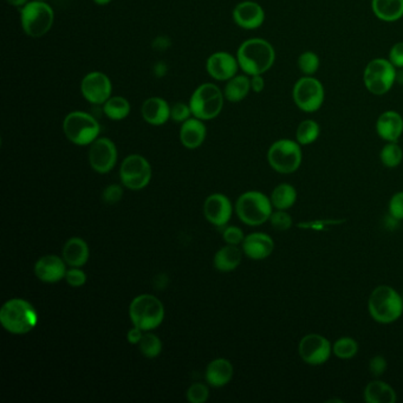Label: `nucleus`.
Listing matches in <instances>:
<instances>
[{
	"label": "nucleus",
	"instance_id": "obj_13",
	"mask_svg": "<svg viewBox=\"0 0 403 403\" xmlns=\"http://www.w3.org/2000/svg\"><path fill=\"white\" fill-rule=\"evenodd\" d=\"M80 93L91 105H103L112 96V80L101 71H93L80 82Z\"/></svg>",
	"mask_w": 403,
	"mask_h": 403
},
{
	"label": "nucleus",
	"instance_id": "obj_35",
	"mask_svg": "<svg viewBox=\"0 0 403 403\" xmlns=\"http://www.w3.org/2000/svg\"><path fill=\"white\" fill-rule=\"evenodd\" d=\"M297 66L304 76H313L320 69V57L313 51H304L298 57Z\"/></svg>",
	"mask_w": 403,
	"mask_h": 403
},
{
	"label": "nucleus",
	"instance_id": "obj_28",
	"mask_svg": "<svg viewBox=\"0 0 403 403\" xmlns=\"http://www.w3.org/2000/svg\"><path fill=\"white\" fill-rule=\"evenodd\" d=\"M241 250L236 245H229L220 248L214 256V268L220 272H231L236 270L241 263Z\"/></svg>",
	"mask_w": 403,
	"mask_h": 403
},
{
	"label": "nucleus",
	"instance_id": "obj_22",
	"mask_svg": "<svg viewBox=\"0 0 403 403\" xmlns=\"http://www.w3.org/2000/svg\"><path fill=\"white\" fill-rule=\"evenodd\" d=\"M141 114L148 125H162L171 118V105L164 98H147L141 107Z\"/></svg>",
	"mask_w": 403,
	"mask_h": 403
},
{
	"label": "nucleus",
	"instance_id": "obj_41",
	"mask_svg": "<svg viewBox=\"0 0 403 403\" xmlns=\"http://www.w3.org/2000/svg\"><path fill=\"white\" fill-rule=\"evenodd\" d=\"M388 209L393 219L403 220V192H397L392 197Z\"/></svg>",
	"mask_w": 403,
	"mask_h": 403
},
{
	"label": "nucleus",
	"instance_id": "obj_19",
	"mask_svg": "<svg viewBox=\"0 0 403 403\" xmlns=\"http://www.w3.org/2000/svg\"><path fill=\"white\" fill-rule=\"evenodd\" d=\"M66 263L64 259L53 254L44 256L35 265V275L44 283H58L66 278Z\"/></svg>",
	"mask_w": 403,
	"mask_h": 403
},
{
	"label": "nucleus",
	"instance_id": "obj_42",
	"mask_svg": "<svg viewBox=\"0 0 403 403\" xmlns=\"http://www.w3.org/2000/svg\"><path fill=\"white\" fill-rule=\"evenodd\" d=\"M66 283L73 288H80L87 282V275L80 268H71L66 271Z\"/></svg>",
	"mask_w": 403,
	"mask_h": 403
},
{
	"label": "nucleus",
	"instance_id": "obj_50",
	"mask_svg": "<svg viewBox=\"0 0 403 403\" xmlns=\"http://www.w3.org/2000/svg\"><path fill=\"white\" fill-rule=\"evenodd\" d=\"M93 1L100 5V6H105V5H108V4L112 3V0H93Z\"/></svg>",
	"mask_w": 403,
	"mask_h": 403
},
{
	"label": "nucleus",
	"instance_id": "obj_21",
	"mask_svg": "<svg viewBox=\"0 0 403 403\" xmlns=\"http://www.w3.org/2000/svg\"><path fill=\"white\" fill-rule=\"evenodd\" d=\"M376 132L387 142H397L403 134V117L400 112L387 110L376 121Z\"/></svg>",
	"mask_w": 403,
	"mask_h": 403
},
{
	"label": "nucleus",
	"instance_id": "obj_9",
	"mask_svg": "<svg viewBox=\"0 0 403 403\" xmlns=\"http://www.w3.org/2000/svg\"><path fill=\"white\" fill-rule=\"evenodd\" d=\"M397 68L388 58H374L363 71V83L367 90L376 96H383L394 87Z\"/></svg>",
	"mask_w": 403,
	"mask_h": 403
},
{
	"label": "nucleus",
	"instance_id": "obj_46",
	"mask_svg": "<svg viewBox=\"0 0 403 403\" xmlns=\"http://www.w3.org/2000/svg\"><path fill=\"white\" fill-rule=\"evenodd\" d=\"M251 89L254 91L256 94H259L265 89V80L263 75H256V76H251Z\"/></svg>",
	"mask_w": 403,
	"mask_h": 403
},
{
	"label": "nucleus",
	"instance_id": "obj_23",
	"mask_svg": "<svg viewBox=\"0 0 403 403\" xmlns=\"http://www.w3.org/2000/svg\"><path fill=\"white\" fill-rule=\"evenodd\" d=\"M206 134L207 129L200 118L193 116L181 123L180 141L188 150H197L202 146L205 141Z\"/></svg>",
	"mask_w": 403,
	"mask_h": 403
},
{
	"label": "nucleus",
	"instance_id": "obj_30",
	"mask_svg": "<svg viewBox=\"0 0 403 403\" xmlns=\"http://www.w3.org/2000/svg\"><path fill=\"white\" fill-rule=\"evenodd\" d=\"M272 206L276 209L286 211L291 209L297 202V191L290 184H281L273 189L271 194Z\"/></svg>",
	"mask_w": 403,
	"mask_h": 403
},
{
	"label": "nucleus",
	"instance_id": "obj_39",
	"mask_svg": "<svg viewBox=\"0 0 403 403\" xmlns=\"http://www.w3.org/2000/svg\"><path fill=\"white\" fill-rule=\"evenodd\" d=\"M192 116L193 114H192L191 107L184 102H177L171 107V118L177 123H184Z\"/></svg>",
	"mask_w": 403,
	"mask_h": 403
},
{
	"label": "nucleus",
	"instance_id": "obj_16",
	"mask_svg": "<svg viewBox=\"0 0 403 403\" xmlns=\"http://www.w3.org/2000/svg\"><path fill=\"white\" fill-rule=\"evenodd\" d=\"M232 17L239 28L256 30L264 24L265 11L261 4L245 0L233 9Z\"/></svg>",
	"mask_w": 403,
	"mask_h": 403
},
{
	"label": "nucleus",
	"instance_id": "obj_29",
	"mask_svg": "<svg viewBox=\"0 0 403 403\" xmlns=\"http://www.w3.org/2000/svg\"><path fill=\"white\" fill-rule=\"evenodd\" d=\"M251 78L247 75H236L231 80H227L225 89H224V96L227 101L236 103L243 101L250 94Z\"/></svg>",
	"mask_w": 403,
	"mask_h": 403
},
{
	"label": "nucleus",
	"instance_id": "obj_20",
	"mask_svg": "<svg viewBox=\"0 0 403 403\" xmlns=\"http://www.w3.org/2000/svg\"><path fill=\"white\" fill-rule=\"evenodd\" d=\"M275 250L273 239L265 233H251L243 241V252L253 261H263L270 257Z\"/></svg>",
	"mask_w": 403,
	"mask_h": 403
},
{
	"label": "nucleus",
	"instance_id": "obj_17",
	"mask_svg": "<svg viewBox=\"0 0 403 403\" xmlns=\"http://www.w3.org/2000/svg\"><path fill=\"white\" fill-rule=\"evenodd\" d=\"M240 69L236 57L225 51L214 53L206 62V70L209 76L220 82H225L236 76Z\"/></svg>",
	"mask_w": 403,
	"mask_h": 403
},
{
	"label": "nucleus",
	"instance_id": "obj_24",
	"mask_svg": "<svg viewBox=\"0 0 403 403\" xmlns=\"http://www.w3.org/2000/svg\"><path fill=\"white\" fill-rule=\"evenodd\" d=\"M63 259L71 268H80L89 259V246L80 238H71L63 247Z\"/></svg>",
	"mask_w": 403,
	"mask_h": 403
},
{
	"label": "nucleus",
	"instance_id": "obj_49",
	"mask_svg": "<svg viewBox=\"0 0 403 403\" xmlns=\"http://www.w3.org/2000/svg\"><path fill=\"white\" fill-rule=\"evenodd\" d=\"M395 82L397 84L403 85V68H397V77H395Z\"/></svg>",
	"mask_w": 403,
	"mask_h": 403
},
{
	"label": "nucleus",
	"instance_id": "obj_3",
	"mask_svg": "<svg viewBox=\"0 0 403 403\" xmlns=\"http://www.w3.org/2000/svg\"><path fill=\"white\" fill-rule=\"evenodd\" d=\"M368 310L372 320L377 323H394L402 316V297L392 286H377L369 297Z\"/></svg>",
	"mask_w": 403,
	"mask_h": 403
},
{
	"label": "nucleus",
	"instance_id": "obj_36",
	"mask_svg": "<svg viewBox=\"0 0 403 403\" xmlns=\"http://www.w3.org/2000/svg\"><path fill=\"white\" fill-rule=\"evenodd\" d=\"M140 350L147 358H155L162 351V342L157 335H143L142 340L139 343Z\"/></svg>",
	"mask_w": 403,
	"mask_h": 403
},
{
	"label": "nucleus",
	"instance_id": "obj_15",
	"mask_svg": "<svg viewBox=\"0 0 403 403\" xmlns=\"http://www.w3.org/2000/svg\"><path fill=\"white\" fill-rule=\"evenodd\" d=\"M89 162L95 172L109 173L117 162V148L108 137H98L90 145Z\"/></svg>",
	"mask_w": 403,
	"mask_h": 403
},
{
	"label": "nucleus",
	"instance_id": "obj_37",
	"mask_svg": "<svg viewBox=\"0 0 403 403\" xmlns=\"http://www.w3.org/2000/svg\"><path fill=\"white\" fill-rule=\"evenodd\" d=\"M187 400L192 403H204L209 400V387L204 384V383H193L189 388H188Z\"/></svg>",
	"mask_w": 403,
	"mask_h": 403
},
{
	"label": "nucleus",
	"instance_id": "obj_26",
	"mask_svg": "<svg viewBox=\"0 0 403 403\" xmlns=\"http://www.w3.org/2000/svg\"><path fill=\"white\" fill-rule=\"evenodd\" d=\"M365 400L368 403H395L397 392L388 383L374 380L365 387Z\"/></svg>",
	"mask_w": 403,
	"mask_h": 403
},
{
	"label": "nucleus",
	"instance_id": "obj_34",
	"mask_svg": "<svg viewBox=\"0 0 403 403\" xmlns=\"http://www.w3.org/2000/svg\"><path fill=\"white\" fill-rule=\"evenodd\" d=\"M358 352V343L354 338L341 337L333 345V354L340 360H351Z\"/></svg>",
	"mask_w": 403,
	"mask_h": 403
},
{
	"label": "nucleus",
	"instance_id": "obj_11",
	"mask_svg": "<svg viewBox=\"0 0 403 403\" xmlns=\"http://www.w3.org/2000/svg\"><path fill=\"white\" fill-rule=\"evenodd\" d=\"M292 98L297 108L304 112L320 110L325 100V90L320 80L313 76H303L292 89Z\"/></svg>",
	"mask_w": 403,
	"mask_h": 403
},
{
	"label": "nucleus",
	"instance_id": "obj_43",
	"mask_svg": "<svg viewBox=\"0 0 403 403\" xmlns=\"http://www.w3.org/2000/svg\"><path fill=\"white\" fill-rule=\"evenodd\" d=\"M223 238L229 245H236L238 246L239 244H243L245 236L241 229L236 226H230L225 229L223 233Z\"/></svg>",
	"mask_w": 403,
	"mask_h": 403
},
{
	"label": "nucleus",
	"instance_id": "obj_5",
	"mask_svg": "<svg viewBox=\"0 0 403 403\" xmlns=\"http://www.w3.org/2000/svg\"><path fill=\"white\" fill-rule=\"evenodd\" d=\"M55 21L53 7L46 1L32 0L21 10V24L25 35L41 38L51 30Z\"/></svg>",
	"mask_w": 403,
	"mask_h": 403
},
{
	"label": "nucleus",
	"instance_id": "obj_32",
	"mask_svg": "<svg viewBox=\"0 0 403 403\" xmlns=\"http://www.w3.org/2000/svg\"><path fill=\"white\" fill-rule=\"evenodd\" d=\"M320 135V127L315 120L308 118L299 123L295 130V141L300 146H309L316 142Z\"/></svg>",
	"mask_w": 403,
	"mask_h": 403
},
{
	"label": "nucleus",
	"instance_id": "obj_1",
	"mask_svg": "<svg viewBox=\"0 0 403 403\" xmlns=\"http://www.w3.org/2000/svg\"><path fill=\"white\" fill-rule=\"evenodd\" d=\"M236 59L247 76L264 75L275 64V48L264 38L247 39L240 44Z\"/></svg>",
	"mask_w": 403,
	"mask_h": 403
},
{
	"label": "nucleus",
	"instance_id": "obj_44",
	"mask_svg": "<svg viewBox=\"0 0 403 403\" xmlns=\"http://www.w3.org/2000/svg\"><path fill=\"white\" fill-rule=\"evenodd\" d=\"M388 365H387L386 358L383 356H374L369 362V370L372 372V376L380 377L386 372Z\"/></svg>",
	"mask_w": 403,
	"mask_h": 403
},
{
	"label": "nucleus",
	"instance_id": "obj_10",
	"mask_svg": "<svg viewBox=\"0 0 403 403\" xmlns=\"http://www.w3.org/2000/svg\"><path fill=\"white\" fill-rule=\"evenodd\" d=\"M297 141L282 139L272 143L268 148V161L272 169L281 174L298 171L303 160L302 148Z\"/></svg>",
	"mask_w": 403,
	"mask_h": 403
},
{
	"label": "nucleus",
	"instance_id": "obj_18",
	"mask_svg": "<svg viewBox=\"0 0 403 403\" xmlns=\"http://www.w3.org/2000/svg\"><path fill=\"white\" fill-rule=\"evenodd\" d=\"M206 219L214 226H225L232 216V204L226 195L216 193L209 195L204 204Z\"/></svg>",
	"mask_w": 403,
	"mask_h": 403
},
{
	"label": "nucleus",
	"instance_id": "obj_25",
	"mask_svg": "<svg viewBox=\"0 0 403 403\" xmlns=\"http://www.w3.org/2000/svg\"><path fill=\"white\" fill-rule=\"evenodd\" d=\"M206 381L212 387L226 386L233 377V365L225 358H216L206 369Z\"/></svg>",
	"mask_w": 403,
	"mask_h": 403
},
{
	"label": "nucleus",
	"instance_id": "obj_4",
	"mask_svg": "<svg viewBox=\"0 0 403 403\" xmlns=\"http://www.w3.org/2000/svg\"><path fill=\"white\" fill-rule=\"evenodd\" d=\"M272 209L271 199L261 192H246L236 200V214L248 226H261L266 223L273 213Z\"/></svg>",
	"mask_w": 403,
	"mask_h": 403
},
{
	"label": "nucleus",
	"instance_id": "obj_14",
	"mask_svg": "<svg viewBox=\"0 0 403 403\" xmlns=\"http://www.w3.org/2000/svg\"><path fill=\"white\" fill-rule=\"evenodd\" d=\"M298 352L306 365H324L333 354V345L322 335L309 334L299 342Z\"/></svg>",
	"mask_w": 403,
	"mask_h": 403
},
{
	"label": "nucleus",
	"instance_id": "obj_27",
	"mask_svg": "<svg viewBox=\"0 0 403 403\" xmlns=\"http://www.w3.org/2000/svg\"><path fill=\"white\" fill-rule=\"evenodd\" d=\"M372 10L380 21L394 23L403 17V0H372Z\"/></svg>",
	"mask_w": 403,
	"mask_h": 403
},
{
	"label": "nucleus",
	"instance_id": "obj_6",
	"mask_svg": "<svg viewBox=\"0 0 403 403\" xmlns=\"http://www.w3.org/2000/svg\"><path fill=\"white\" fill-rule=\"evenodd\" d=\"M129 317L134 327L140 328L143 331L154 330L164 320V304L155 295H137L130 303Z\"/></svg>",
	"mask_w": 403,
	"mask_h": 403
},
{
	"label": "nucleus",
	"instance_id": "obj_7",
	"mask_svg": "<svg viewBox=\"0 0 403 403\" xmlns=\"http://www.w3.org/2000/svg\"><path fill=\"white\" fill-rule=\"evenodd\" d=\"M63 132L66 139L76 146H89L98 139L101 125L94 116L85 112H71L63 121Z\"/></svg>",
	"mask_w": 403,
	"mask_h": 403
},
{
	"label": "nucleus",
	"instance_id": "obj_33",
	"mask_svg": "<svg viewBox=\"0 0 403 403\" xmlns=\"http://www.w3.org/2000/svg\"><path fill=\"white\" fill-rule=\"evenodd\" d=\"M380 159L386 167H397L403 160L402 148L397 142H388L380 152Z\"/></svg>",
	"mask_w": 403,
	"mask_h": 403
},
{
	"label": "nucleus",
	"instance_id": "obj_40",
	"mask_svg": "<svg viewBox=\"0 0 403 403\" xmlns=\"http://www.w3.org/2000/svg\"><path fill=\"white\" fill-rule=\"evenodd\" d=\"M123 197V188L120 184H109L102 194V199L108 205H115Z\"/></svg>",
	"mask_w": 403,
	"mask_h": 403
},
{
	"label": "nucleus",
	"instance_id": "obj_31",
	"mask_svg": "<svg viewBox=\"0 0 403 403\" xmlns=\"http://www.w3.org/2000/svg\"><path fill=\"white\" fill-rule=\"evenodd\" d=\"M103 112L112 121H121L130 114V103L122 96H112L103 105Z\"/></svg>",
	"mask_w": 403,
	"mask_h": 403
},
{
	"label": "nucleus",
	"instance_id": "obj_51",
	"mask_svg": "<svg viewBox=\"0 0 403 403\" xmlns=\"http://www.w3.org/2000/svg\"><path fill=\"white\" fill-rule=\"evenodd\" d=\"M38 1H46V0H38Z\"/></svg>",
	"mask_w": 403,
	"mask_h": 403
},
{
	"label": "nucleus",
	"instance_id": "obj_12",
	"mask_svg": "<svg viewBox=\"0 0 403 403\" xmlns=\"http://www.w3.org/2000/svg\"><path fill=\"white\" fill-rule=\"evenodd\" d=\"M121 182L125 188L139 191L147 187L152 179V167L146 157L132 154L125 157L120 168Z\"/></svg>",
	"mask_w": 403,
	"mask_h": 403
},
{
	"label": "nucleus",
	"instance_id": "obj_2",
	"mask_svg": "<svg viewBox=\"0 0 403 403\" xmlns=\"http://www.w3.org/2000/svg\"><path fill=\"white\" fill-rule=\"evenodd\" d=\"M0 323L11 334H28L38 323V313L25 299H10L0 309Z\"/></svg>",
	"mask_w": 403,
	"mask_h": 403
},
{
	"label": "nucleus",
	"instance_id": "obj_45",
	"mask_svg": "<svg viewBox=\"0 0 403 403\" xmlns=\"http://www.w3.org/2000/svg\"><path fill=\"white\" fill-rule=\"evenodd\" d=\"M388 59L395 68H403V42L397 43L390 48Z\"/></svg>",
	"mask_w": 403,
	"mask_h": 403
},
{
	"label": "nucleus",
	"instance_id": "obj_8",
	"mask_svg": "<svg viewBox=\"0 0 403 403\" xmlns=\"http://www.w3.org/2000/svg\"><path fill=\"white\" fill-rule=\"evenodd\" d=\"M224 91L216 84L204 83L199 85L189 100L192 114L202 121L218 117L224 108Z\"/></svg>",
	"mask_w": 403,
	"mask_h": 403
},
{
	"label": "nucleus",
	"instance_id": "obj_48",
	"mask_svg": "<svg viewBox=\"0 0 403 403\" xmlns=\"http://www.w3.org/2000/svg\"><path fill=\"white\" fill-rule=\"evenodd\" d=\"M5 1L14 7H23L28 3V0H5Z\"/></svg>",
	"mask_w": 403,
	"mask_h": 403
},
{
	"label": "nucleus",
	"instance_id": "obj_38",
	"mask_svg": "<svg viewBox=\"0 0 403 403\" xmlns=\"http://www.w3.org/2000/svg\"><path fill=\"white\" fill-rule=\"evenodd\" d=\"M270 223H271L272 227L277 231H288V229H291L292 218L290 216L288 213L286 211H281V209H277V212L272 213L271 218H270Z\"/></svg>",
	"mask_w": 403,
	"mask_h": 403
},
{
	"label": "nucleus",
	"instance_id": "obj_47",
	"mask_svg": "<svg viewBox=\"0 0 403 403\" xmlns=\"http://www.w3.org/2000/svg\"><path fill=\"white\" fill-rule=\"evenodd\" d=\"M142 331L140 328L134 327L132 329L128 331L127 334V340H128L130 345H139L140 341L142 340L143 334Z\"/></svg>",
	"mask_w": 403,
	"mask_h": 403
}]
</instances>
